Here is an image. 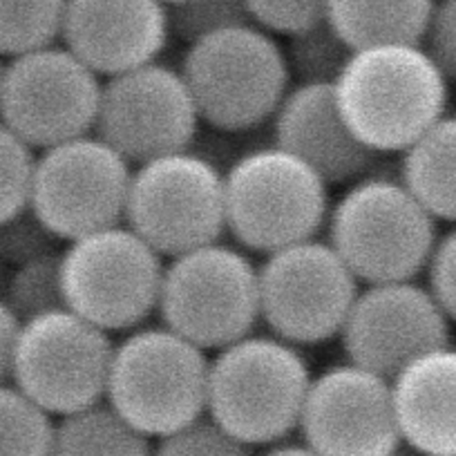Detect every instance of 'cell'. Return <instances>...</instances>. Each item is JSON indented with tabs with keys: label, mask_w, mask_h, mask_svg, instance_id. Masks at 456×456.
I'll return each instance as SVG.
<instances>
[{
	"label": "cell",
	"mask_w": 456,
	"mask_h": 456,
	"mask_svg": "<svg viewBox=\"0 0 456 456\" xmlns=\"http://www.w3.org/2000/svg\"><path fill=\"white\" fill-rule=\"evenodd\" d=\"M333 94L370 151L403 155L447 114L450 78L423 43H389L354 50Z\"/></svg>",
	"instance_id": "obj_1"
},
{
	"label": "cell",
	"mask_w": 456,
	"mask_h": 456,
	"mask_svg": "<svg viewBox=\"0 0 456 456\" xmlns=\"http://www.w3.org/2000/svg\"><path fill=\"white\" fill-rule=\"evenodd\" d=\"M311 367L282 338H240L210 358L206 416L248 447L284 443L300 429Z\"/></svg>",
	"instance_id": "obj_2"
},
{
	"label": "cell",
	"mask_w": 456,
	"mask_h": 456,
	"mask_svg": "<svg viewBox=\"0 0 456 456\" xmlns=\"http://www.w3.org/2000/svg\"><path fill=\"white\" fill-rule=\"evenodd\" d=\"M329 240L361 282H403L425 273L438 222L401 182L367 175L331 206Z\"/></svg>",
	"instance_id": "obj_3"
},
{
	"label": "cell",
	"mask_w": 456,
	"mask_h": 456,
	"mask_svg": "<svg viewBox=\"0 0 456 456\" xmlns=\"http://www.w3.org/2000/svg\"><path fill=\"white\" fill-rule=\"evenodd\" d=\"M210 356L166 324L114 345L105 403L152 441L206 416Z\"/></svg>",
	"instance_id": "obj_4"
},
{
	"label": "cell",
	"mask_w": 456,
	"mask_h": 456,
	"mask_svg": "<svg viewBox=\"0 0 456 456\" xmlns=\"http://www.w3.org/2000/svg\"><path fill=\"white\" fill-rule=\"evenodd\" d=\"M179 72L200 119L224 133H247L273 121L291 90L284 47L253 23L191 43Z\"/></svg>",
	"instance_id": "obj_5"
},
{
	"label": "cell",
	"mask_w": 456,
	"mask_h": 456,
	"mask_svg": "<svg viewBox=\"0 0 456 456\" xmlns=\"http://www.w3.org/2000/svg\"><path fill=\"white\" fill-rule=\"evenodd\" d=\"M226 231L247 251L269 253L314 240L327 226L329 183L280 146L240 157L224 175Z\"/></svg>",
	"instance_id": "obj_6"
},
{
	"label": "cell",
	"mask_w": 456,
	"mask_h": 456,
	"mask_svg": "<svg viewBox=\"0 0 456 456\" xmlns=\"http://www.w3.org/2000/svg\"><path fill=\"white\" fill-rule=\"evenodd\" d=\"M164 269L128 224L101 228L61 251L65 306L108 333L133 331L159 309Z\"/></svg>",
	"instance_id": "obj_7"
},
{
	"label": "cell",
	"mask_w": 456,
	"mask_h": 456,
	"mask_svg": "<svg viewBox=\"0 0 456 456\" xmlns=\"http://www.w3.org/2000/svg\"><path fill=\"white\" fill-rule=\"evenodd\" d=\"M157 311L175 333L219 352L260 322V266L222 242L170 257Z\"/></svg>",
	"instance_id": "obj_8"
},
{
	"label": "cell",
	"mask_w": 456,
	"mask_h": 456,
	"mask_svg": "<svg viewBox=\"0 0 456 456\" xmlns=\"http://www.w3.org/2000/svg\"><path fill=\"white\" fill-rule=\"evenodd\" d=\"M114 345L110 333L68 306L20 322L12 380L52 416L105 403Z\"/></svg>",
	"instance_id": "obj_9"
},
{
	"label": "cell",
	"mask_w": 456,
	"mask_h": 456,
	"mask_svg": "<svg viewBox=\"0 0 456 456\" xmlns=\"http://www.w3.org/2000/svg\"><path fill=\"white\" fill-rule=\"evenodd\" d=\"M126 224L161 256H182L226 233L224 173L191 151L170 152L133 170Z\"/></svg>",
	"instance_id": "obj_10"
},
{
	"label": "cell",
	"mask_w": 456,
	"mask_h": 456,
	"mask_svg": "<svg viewBox=\"0 0 456 456\" xmlns=\"http://www.w3.org/2000/svg\"><path fill=\"white\" fill-rule=\"evenodd\" d=\"M103 83L65 45L14 56L0 81V121L32 148L94 133Z\"/></svg>",
	"instance_id": "obj_11"
},
{
	"label": "cell",
	"mask_w": 456,
	"mask_h": 456,
	"mask_svg": "<svg viewBox=\"0 0 456 456\" xmlns=\"http://www.w3.org/2000/svg\"><path fill=\"white\" fill-rule=\"evenodd\" d=\"M133 170L96 137L69 139L37 157L29 210L59 242L126 222Z\"/></svg>",
	"instance_id": "obj_12"
},
{
	"label": "cell",
	"mask_w": 456,
	"mask_h": 456,
	"mask_svg": "<svg viewBox=\"0 0 456 456\" xmlns=\"http://www.w3.org/2000/svg\"><path fill=\"white\" fill-rule=\"evenodd\" d=\"M358 293L361 280L322 240L269 253L260 266V320L296 347L340 336Z\"/></svg>",
	"instance_id": "obj_13"
},
{
	"label": "cell",
	"mask_w": 456,
	"mask_h": 456,
	"mask_svg": "<svg viewBox=\"0 0 456 456\" xmlns=\"http://www.w3.org/2000/svg\"><path fill=\"white\" fill-rule=\"evenodd\" d=\"M200 121L182 72L155 61L103 83L94 134L139 166L188 151Z\"/></svg>",
	"instance_id": "obj_14"
},
{
	"label": "cell",
	"mask_w": 456,
	"mask_h": 456,
	"mask_svg": "<svg viewBox=\"0 0 456 456\" xmlns=\"http://www.w3.org/2000/svg\"><path fill=\"white\" fill-rule=\"evenodd\" d=\"M302 443L320 456H389L403 445L392 380L354 362L311 380L302 410Z\"/></svg>",
	"instance_id": "obj_15"
},
{
	"label": "cell",
	"mask_w": 456,
	"mask_h": 456,
	"mask_svg": "<svg viewBox=\"0 0 456 456\" xmlns=\"http://www.w3.org/2000/svg\"><path fill=\"white\" fill-rule=\"evenodd\" d=\"M450 336L452 320L416 280L367 284L340 331L349 362L389 380L423 354L450 345Z\"/></svg>",
	"instance_id": "obj_16"
},
{
	"label": "cell",
	"mask_w": 456,
	"mask_h": 456,
	"mask_svg": "<svg viewBox=\"0 0 456 456\" xmlns=\"http://www.w3.org/2000/svg\"><path fill=\"white\" fill-rule=\"evenodd\" d=\"M159 0H68L61 41L99 77L155 63L170 41Z\"/></svg>",
	"instance_id": "obj_17"
},
{
	"label": "cell",
	"mask_w": 456,
	"mask_h": 456,
	"mask_svg": "<svg viewBox=\"0 0 456 456\" xmlns=\"http://www.w3.org/2000/svg\"><path fill=\"white\" fill-rule=\"evenodd\" d=\"M273 137L275 146L300 157L329 186L367 177L380 157L352 133L329 83L291 87L273 117Z\"/></svg>",
	"instance_id": "obj_18"
},
{
	"label": "cell",
	"mask_w": 456,
	"mask_h": 456,
	"mask_svg": "<svg viewBox=\"0 0 456 456\" xmlns=\"http://www.w3.org/2000/svg\"><path fill=\"white\" fill-rule=\"evenodd\" d=\"M405 445L420 456H456V347L432 349L392 379Z\"/></svg>",
	"instance_id": "obj_19"
},
{
	"label": "cell",
	"mask_w": 456,
	"mask_h": 456,
	"mask_svg": "<svg viewBox=\"0 0 456 456\" xmlns=\"http://www.w3.org/2000/svg\"><path fill=\"white\" fill-rule=\"evenodd\" d=\"M436 0H329L327 23L352 50L423 43Z\"/></svg>",
	"instance_id": "obj_20"
},
{
	"label": "cell",
	"mask_w": 456,
	"mask_h": 456,
	"mask_svg": "<svg viewBox=\"0 0 456 456\" xmlns=\"http://www.w3.org/2000/svg\"><path fill=\"white\" fill-rule=\"evenodd\" d=\"M401 182L436 222L456 224V114H445L403 152Z\"/></svg>",
	"instance_id": "obj_21"
},
{
	"label": "cell",
	"mask_w": 456,
	"mask_h": 456,
	"mask_svg": "<svg viewBox=\"0 0 456 456\" xmlns=\"http://www.w3.org/2000/svg\"><path fill=\"white\" fill-rule=\"evenodd\" d=\"M155 441L121 419L108 403L63 416L52 456H152Z\"/></svg>",
	"instance_id": "obj_22"
},
{
	"label": "cell",
	"mask_w": 456,
	"mask_h": 456,
	"mask_svg": "<svg viewBox=\"0 0 456 456\" xmlns=\"http://www.w3.org/2000/svg\"><path fill=\"white\" fill-rule=\"evenodd\" d=\"M68 0H0V56L28 54L61 38Z\"/></svg>",
	"instance_id": "obj_23"
},
{
	"label": "cell",
	"mask_w": 456,
	"mask_h": 456,
	"mask_svg": "<svg viewBox=\"0 0 456 456\" xmlns=\"http://www.w3.org/2000/svg\"><path fill=\"white\" fill-rule=\"evenodd\" d=\"M54 436V416L16 385H0V456H52Z\"/></svg>",
	"instance_id": "obj_24"
},
{
	"label": "cell",
	"mask_w": 456,
	"mask_h": 456,
	"mask_svg": "<svg viewBox=\"0 0 456 456\" xmlns=\"http://www.w3.org/2000/svg\"><path fill=\"white\" fill-rule=\"evenodd\" d=\"M284 54H287L291 78H297V83L333 86L354 50L338 37L327 20H322L314 28L289 37Z\"/></svg>",
	"instance_id": "obj_25"
},
{
	"label": "cell",
	"mask_w": 456,
	"mask_h": 456,
	"mask_svg": "<svg viewBox=\"0 0 456 456\" xmlns=\"http://www.w3.org/2000/svg\"><path fill=\"white\" fill-rule=\"evenodd\" d=\"M3 300L23 320L65 306L61 284V251L32 257L16 266Z\"/></svg>",
	"instance_id": "obj_26"
},
{
	"label": "cell",
	"mask_w": 456,
	"mask_h": 456,
	"mask_svg": "<svg viewBox=\"0 0 456 456\" xmlns=\"http://www.w3.org/2000/svg\"><path fill=\"white\" fill-rule=\"evenodd\" d=\"M34 168V148L0 121V226L29 208Z\"/></svg>",
	"instance_id": "obj_27"
},
{
	"label": "cell",
	"mask_w": 456,
	"mask_h": 456,
	"mask_svg": "<svg viewBox=\"0 0 456 456\" xmlns=\"http://www.w3.org/2000/svg\"><path fill=\"white\" fill-rule=\"evenodd\" d=\"M170 34L188 45L208 34L251 23L244 0H183L168 7Z\"/></svg>",
	"instance_id": "obj_28"
},
{
	"label": "cell",
	"mask_w": 456,
	"mask_h": 456,
	"mask_svg": "<svg viewBox=\"0 0 456 456\" xmlns=\"http://www.w3.org/2000/svg\"><path fill=\"white\" fill-rule=\"evenodd\" d=\"M152 456H256L253 447L219 428L213 419L201 416L195 423L168 434L155 443Z\"/></svg>",
	"instance_id": "obj_29"
},
{
	"label": "cell",
	"mask_w": 456,
	"mask_h": 456,
	"mask_svg": "<svg viewBox=\"0 0 456 456\" xmlns=\"http://www.w3.org/2000/svg\"><path fill=\"white\" fill-rule=\"evenodd\" d=\"M251 23L273 37H293L327 20L329 0H244Z\"/></svg>",
	"instance_id": "obj_30"
},
{
	"label": "cell",
	"mask_w": 456,
	"mask_h": 456,
	"mask_svg": "<svg viewBox=\"0 0 456 456\" xmlns=\"http://www.w3.org/2000/svg\"><path fill=\"white\" fill-rule=\"evenodd\" d=\"M56 242L59 240L38 222L37 215L29 208L16 219L0 226V256L16 266L32 260V257L56 251Z\"/></svg>",
	"instance_id": "obj_31"
},
{
	"label": "cell",
	"mask_w": 456,
	"mask_h": 456,
	"mask_svg": "<svg viewBox=\"0 0 456 456\" xmlns=\"http://www.w3.org/2000/svg\"><path fill=\"white\" fill-rule=\"evenodd\" d=\"M428 289L452 322H456V224L445 235H438L429 265Z\"/></svg>",
	"instance_id": "obj_32"
},
{
	"label": "cell",
	"mask_w": 456,
	"mask_h": 456,
	"mask_svg": "<svg viewBox=\"0 0 456 456\" xmlns=\"http://www.w3.org/2000/svg\"><path fill=\"white\" fill-rule=\"evenodd\" d=\"M423 45L450 83H456V0H436Z\"/></svg>",
	"instance_id": "obj_33"
},
{
	"label": "cell",
	"mask_w": 456,
	"mask_h": 456,
	"mask_svg": "<svg viewBox=\"0 0 456 456\" xmlns=\"http://www.w3.org/2000/svg\"><path fill=\"white\" fill-rule=\"evenodd\" d=\"M20 331V318L0 297V385L12 379V362H14L16 338Z\"/></svg>",
	"instance_id": "obj_34"
},
{
	"label": "cell",
	"mask_w": 456,
	"mask_h": 456,
	"mask_svg": "<svg viewBox=\"0 0 456 456\" xmlns=\"http://www.w3.org/2000/svg\"><path fill=\"white\" fill-rule=\"evenodd\" d=\"M260 456H320L318 452L311 450L306 443H278V445H271L262 452Z\"/></svg>",
	"instance_id": "obj_35"
},
{
	"label": "cell",
	"mask_w": 456,
	"mask_h": 456,
	"mask_svg": "<svg viewBox=\"0 0 456 456\" xmlns=\"http://www.w3.org/2000/svg\"><path fill=\"white\" fill-rule=\"evenodd\" d=\"M389 456H420V454L416 450H411L410 445H405V443H403V445L398 447V450L394 452V454H389Z\"/></svg>",
	"instance_id": "obj_36"
},
{
	"label": "cell",
	"mask_w": 456,
	"mask_h": 456,
	"mask_svg": "<svg viewBox=\"0 0 456 456\" xmlns=\"http://www.w3.org/2000/svg\"><path fill=\"white\" fill-rule=\"evenodd\" d=\"M159 3H164L166 7H173V5H179V3H183V0H159Z\"/></svg>",
	"instance_id": "obj_37"
},
{
	"label": "cell",
	"mask_w": 456,
	"mask_h": 456,
	"mask_svg": "<svg viewBox=\"0 0 456 456\" xmlns=\"http://www.w3.org/2000/svg\"><path fill=\"white\" fill-rule=\"evenodd\" d=\"M3 69H5V65L0 63V81H3Z\"/></svg>",
	"instance_id": "obj_38"
}]
</instances>
